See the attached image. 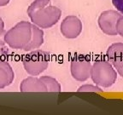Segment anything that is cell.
I'll list each match as a JSON object with an SVG mask.
<instances>
[{"mask_svg": "<svg viewBox=\"0 0 123 115\" xmlns=\"http://www.w3.org/2000/svg\"><path fill=\"white\" fill-rule=\"evenodd\" d=\"M117 72L108 60L98 59L92 64L90 78L101 88H110L116 82Z\"/></svg>", "mask_w": 123, "mask_h": 115, "instance_id": "1", "label": "cell"}, {"mask_svg": "<svg viewBox=\"0 0 123 115\" xmlns=\"http://www.w3.org/2000/svg\"><path fill=\"white\" fill-rule=\"evenodd\" d=\"M32 25L30 21H21L5 32L4 39L11 49L24 50L32 38Z\"/></svg>", "mask_w": 123, "mask_h": 115, "instance_id": "2", "label": "cell"}, {"mask_svg": "<svg viewBox=\"0 0 123 115\" xmlns=\"http://www.w3.org/2000/svg\"><path fill=\"white\" fill-rule=\"evenodd\" d=\"M50 62V55L46 51L35 50L23 56L22 64L30 76H38L45 71Z\"/></svg>", "mask_w": 123, "mask_h": 115, "instance_id": "3", "label": "cell"}, {"mask_svg": "<svg viewBox=\"0 0 123 115\" xmlns=\"http://www.w3.org/2000/svg\"><path fill=\"white\" fill-rule=\"evenodd\" d=\"M31 22L41 29H48L55 26L62 16V10L56 6L49 5L27 15Z\"/></svg>", "mask_w": 123, "mask_h": 115, "instance_id": "4", "label": "cell"}, {"mask_svg": "<svg viewBox=\"0 0 123 115\" xmlns=\"http://www.w3.org/2000/svg\"><path fill=\"white\" fill-rule=\"evenodd\" d=\"M92 62L90 58L85 55H77L70 61V73L75 80L85 82L91 76Z\"/></svg>", "mask_w": 123, "mask_h": 115, "instance_id": "5", "label": "cell"}, {"mask_svg": "<svg viewBox=\"0 0 123 115\" xmlns=\"http://www.w3.org/2000/svg\"><path fill=\"white\" fill-rule=\"evenodd\" d=\"M121 13L117 10H109L103 11L98 19V27L103 33L109 36H116V24L119 20Z\"/></svg>", "mask_w": 123, "mask_h": 115, "instance_id": "6", "label": "cell"}, {"mask_svg": "<svg viewBox=\"0 0 123 115\" xmlns=\"http://www.w3.org/2000/svg\"><path fill=\"white\" fill-rule=\"evenodd\" d=\"M83 29L82 21L75 15H68L62 20L60 26L62 35L68 39H74L80 35Z\"/></svg>", "mask_w": 123, "mask_h": 115, "instance_id": "7", "label": "cell"}, {"mask_svg": "<svg viewBox=\"0 0 123 115\" xmlns=\"http://www.w3.org/2000/svg\"><path fill=\"white\" fill-rule=\"evenodd\" d=\"M21 92H47L44 83L37 76H30L24 79L20 84Z\"/></svg>", "mask_w": 123, "mask_h": 115, "instance_id": "8", "label": "cell"}, {"mask_svg": "<svg viewBox=\"0 0 123 115\" xmlns=\"http://www.w3.org/2000/svg\"><path fill=\"white\" fill-rule=\"evenodd\" d=\"M15 79V73L7 61L0 59V90L10 85Z\"/></svg>", "mask_w": 123, "mask_h": 115, "instance_id": "9", "label": "cell"}, {"mask_svg": "<svg viewBox=\"0 0 123 115\" xmlns=\"http://www.w3.org/2000/svg\"><path fill=\"white\" fill-rule=\"evenodd\" d=\"M44 44V32L43 29L39 28L36 25H32V38L29 44L25 47L23 50L25 51H32L40 48Z\"/></svg>", "mask_w": 123, "mask_h": 115, "instance_id": "10", "label": "cell"}, {"mask_svg": "<svg viewBox=\"0 0 123 115\" xmlns=\"http://www.w3.org/2000/svg\"><path fill=\"white\" fill-rule=\"evenodd\" d=\"M106 57L112 65L123 60V43H115L108 48Z\"/></svg>", "mask_w": 123, "mask_h": 115, "instance_id": "11", "label": "cell"}, {"mask_svg": "<svg viewBox=\"0 0 123 115\" xmlns=\"http://www.w3.org/2000/svg\"><path fill=\"white\" fill-rule=\"evenodd\" d=\"M41 80L44 83L47 89V92H60L62 90L61 84L55 78L50 76H41L39 77Z\"/></svg>", "mask_w": 123, "mask_h": 115, "instance_id": "12", "label": "cell"}, {"mask_svg": "<svg viewBox=\"0 0 123 115\" xmlns=\"http://www.w3.org/2000/svg\"><path fill=\"white\" fill-rule=\"evenodd\" d=\"M50 4V0H34L30 5L28 6L27 10V15H29L30 13L33 11H36V10H39L41 8L45 7V6L49 5Z\"/></svg>", "mask_w": 123, "mask_h": 115, "instance_id": "13", "label": "cell"}, {"mask_svg": "<svg viewBox=\"0 0 123 115\" xmlns=\"http://www.w3.org/2000/svg\"><path fill=\"white\" fill-rule=\"evenodd\" d=\"M78 92H94V93H102L103 90L97 84H86L80 86L77 90Z\"/></svg>", "mask_w": 123, "mask_h": 115, "instance_id": "14", "label": "cell"}, {"mask_svg": "<svg viewBox=\"0 0 123 115\" xmlns=\"http://www.w3.org/2000/svg\"><path fill=\"white\" fill-rule=\"evenodd\" d=\"M116 31H117V35H120L123 38V15L120 16L119 20L116 24Z\"/></svg>", "mask_w": 123, "mask_h": 115, "instance_id": "15", "label": "cell"}, {"mask_svg": "<svg viewBox=\"0 0 123 115\" xmlns=\"http://www.w3.org/2000/svg\"><path fill=\"white\" fill-rule=\"evenodd\" d=\"M112 4L116 10L123 15V0H112Z\"/></svg>", "mask_w": 123, "mask_h": 115, "instance_id": "16", "label": "cell"}, {"mask_svg": "<svg viewBox=\"0 0 123 115\" xmlns=\"http://www.w3.org/2000/svg\"><path fill=\"white\" fill-rule=\"evenodd\" d=\"M113 67H115V69L116 70L118 74H119L121 78H123V60L120 61V62H118V63L113 65Z\"/></svg>", "mask_w": 123, "mask_h": 115, "instance_id": "17", "label": "cell"}, {"mask_svg": "<svg viewBox=\"0 0 123 115\" xmlns=\"http://www.w3.org/2000/svg\"><path fill=\"white\" fill-rule=\"evenodd\" d=\"M5 32L6 31L4 30V26H0V47L5 44V43H4V39Z\"/></svg>", "mask_w": 123, "mask_h": 115, "instance_id": "18", "label": "cell"}, {"mask_svg": "<svg viewBox=\"0 0 123 115\" xmlns=\"http://www.w3.org/2000/svg\"><path fill=\"white\" fill-rule=\"evenodd\" d=\"M10 2V0H0V7H4L9 4Z\"/></svg>", "mask_w": 123, "mask_h": 115, "instance_id": "19", "label": "cell"}, {"mask_svg": "<svg viewBox=\"0 0 123 115\" xmlns=\"http://www.w3.org/2000/svg\"><path fill=\"white\" fill-rule=\"evenodd\" d=\"M0 26H4V22L1 17H0Z\"/></svg>", "mask_w": 123, "mask_h": 115, "instance_id": "20", "label": "cell"}]
</instances>
